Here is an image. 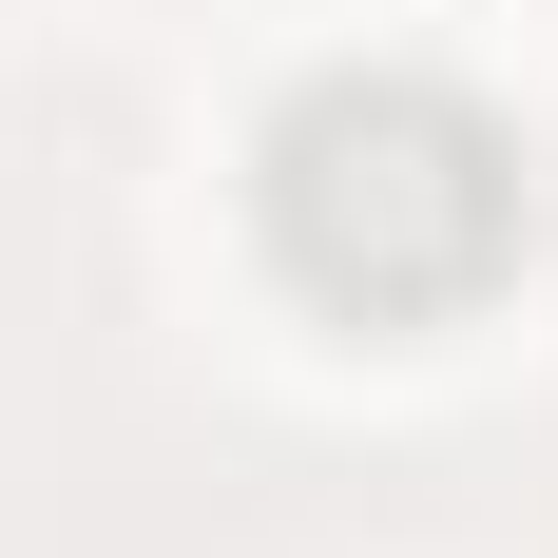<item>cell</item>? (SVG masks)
I'll return each mask as SVG.
<instances>
[{
  "mask_svg": "<svg viewBox=\"0 0 558 558\" xmlns=\"http://www.w3.org/2000/svg\"><path fill=\"white\" fill-rule=\"evenodd\" d=\"M251 251L308 328L424 347L462 308H501L520 251H539V155L520 116L444 58H328L289 77L270 135H251Z\"/></svg>",
  "mask_w": 558,
  "mask_h": 558,
  "instance_id": "cell-1",
  "label": "cell"
}]
</instances>
